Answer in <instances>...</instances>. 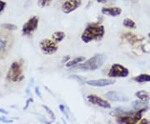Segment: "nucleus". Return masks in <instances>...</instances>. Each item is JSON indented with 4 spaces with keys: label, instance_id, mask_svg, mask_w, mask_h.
<instances>
[{
    "label": "nucleus",
    "instance_id": "nucleus-21",
    "mask_svg": "<svg viewBox=\"0 0 150 124\" xmlns=\"http://www.w3.org/2000/svg\"><path fill=\"white\" fill-rule=\"evenodd\" d=\"M1 27L4 28V29H8V30H14L17 29L16 25L12 24H2Z\"/></svg>",
    "mask_w": 150,
    "mask_h": 124
},
{
    "label": "nucleus",
    "instance_id": "nucleus-15",
    "mask_svg": "<svg viewBox=\"0 0 150 124\" xmlns=\"http://www.w3.org/2000/svg\"><path fill=\"white\" fill-rule=\"evenodd\" d=\"M134 81L138 82V83L150 82V75H149V74H140L136 77H134Z\"/></svg>",
    "mask_w": 150,
    "mask_h": 124
},
{
    "label": "nucleus",
    "instance_id": "nucleus-16",
    "mask_svg": "<svg viewBox=\"0 0 150 124\" xmlns=\"http://www.w3.org/2000/svg\"><path fill=\"white\" fill-rule=\"evenodd\" d=\"M124 38L126 39V40H128L129 43L131 44L137 43L138 41H139V38L137 35L132 34V33H127V34H124Z\"/></svg>",
    "mask_w": 150,
    "mask_h": 124
},
{
    "label": "nucleus",
    "instance_id": "nucleus-12",
    "mask_svg": "<svg viewBox=\"0 0 150 124\" xmlns=\"http://www.w3.org/2000/svg\"><path fill=\"white\" fill-rule=\"evenodd\" d=\"M105 97L110 101H113V102H128L129 99V97L125 95H123L122 93H119L117 92H107L105 94Z\"/></svg>",
    "mask_w": 150,
    "mask_h": 124
},
{
    "label": "nucleus",
    "instance_id": "nucleus-24",
    "mask_svg": "<svg viewBox=\"0 0 150 124\" xmlns=\"http://www.w3.org/2000/svg\"><path fill=\"white\" fill-rule=\"evenodd\" d=\"M6 6V3L5 2H4V1H2V0H0V12H2V11L4 10V7Z\"/></svg>",
    "mask_w": 150,
    "mask_h": 124
},
{
    "label": "nucleus",
    "instance_id": "nucleus-4",
    "mask_svg": "<svg viewBox=\"0 0 150 124\" xmlns=\"http://www.w3.org/2000/svg\"><path fill=\"white\" fill-rule=\"evenodd\" d=\"M13 44V37L9 33L0 30V59L7 54Z\"/></svg>",
    "mask_w": 150,
    "mask_h": 124
},
{
    "label": "nucleus",
    "instance_id": "nucleus-25",
    "mask_svg": "<svg viewBox=\"0 0 150 124\" xmlns=\"http://www.w3.org/2000/svg\"><path fill=\"white\" fill-rule=\"evenodd\" d=\"M139 123H150V122L149 120H147V119H143V120L140 121Z\"/></svg>",
    "mask_w": 150,
    "mask_h": 124
},
{
    "label": "nucleus",
    "instance_id": "nucleus-1",
    "mask_svg": "<svg viewBox=\"0 0 150 124\" xmlns=\"http://www.w3.org/2000/svg\"><path fill=\"white\" fill-rule=\"evenodd\" d=\"M105 33L104 26L97 23H91L87 25L81 39L84 43H89L93 40H99L103 37Z\"/></svg>",
    "mask_w": 150,
    "mask_h": 124
},
{
    "label": "nucleus",
    "instance_id": "nucleus-10",
    "mask_svg": "<svg viewBox=\"0 0 150 124\" xmlns=\"http://www.w3.org/2000/svg\"><path fill=\"white\" fill-rule=\"evenodd\" d=\"M88 101L92 104H94L97 106H99L103 108H111V105L110 103L108 102L107 101L103 100L99 97H98L96 95H88L87 97Z\"/></svg>",
    "mask_w": 150,
    "mask_h": 124
},
{
    "label": "nucleus",
    "instance_id": "nucleus-11",
    "mask_svg": "<svg viewBox=\"0 0 150 124\" xmlns=\"http://www.w3.org/2000/svg\"><path fill=\"white\" fill-rule=\"evenodd\" d=\"M115 80L113 79H98V80H88L86 81V84L88 86L103 87L113 85L115 83Z\"/></svg>",
    "mask_w": 150,
    "mask_h": 124
},
{
    "label": "nucleus",
    "instance_id": "nucleus-8",
    "mask_svg": "<svg viewBox=\"0 0 150 124\" xmlns=\"http://www.w3.org/2000/svg\"><path fill=\"white\" fill-rule=\"evenodd\" d=\"M38 17L33 16L32 18H30L28 20L25 24L23 27V34L24 35H30L31 34L34 32L36 30V29L38 28Z\"/></svg>",
    "mask_w": 150,
    "mask_h": 124
},
{
    "label": "nucleus",
    "instance_id": "nucleus-28",
    "mask_svg": "<svg viewBox=\"0 0 150 124\" xmlns=\"http://www.w3.org/2000/svg\"><path fill=\"white\" fill-rule=\"evenodd\" d=\"M129 1H133V2H137L138 0H129Z\"/></svg>",
    "mask_w": 150,
    "mask_h": 124
},
{
    "label": "nucleus",
    "instance_id": "nucleus-13",
    "mask_svg": "<svg viewBox=\"0 0 150 124\" xmlns=\"http://www.w3.org/2000/svg\"><path fill=\"white\" fill-rule=\"evenodd\" d=\"M102 14L108 16L116 17L122 14V9L118 7H112V8H103Z\"/></svg>",
    "mask_w": 150,
    "mask_h": 124
},
{
    "label": "nucleus",
    "instance_id": "nucleus-22",
    "mask_svg": "<svg viewBox=\"0 0 150 124\" xmlns=\"http://www.w3.org/2000/svg\"><path fill=\"white\" fill-rule=\"evenodd\" d=\"M43 108H44V109L46 110V112H47V113H48L49 114L50 118L53 119V121H54V120H55V115H54V112H53V111H52V110H51L50 108H48V107H47V106H44V105H43Z\"/></svg>",
    "mask_w": 150,
    "mask_h": 124
},
{
    "label": "nucleus",
    "instance_id": "nucleus-27",
    "mask_svg": "<svg viewBox=\"0 0 150 124\" xmlns=\"http://www.w3.org/2000/svg\"><path fill=\"white\" fill-rule=\"evenodd\" d=\"M97 2H98V3H101V4H103V3H105V2H107V0H96Z\"/></svg>",
    "mask_w": 150,
    "mask_h": 124
},
{
    "label": "nucleus",
    "instance_id": "nucleus-18",
    "mask_svg": "<svg viewBox=\"0 0 150 124\" xmlns=\"http://www.w3.org/2000/svg\"><path fill=\"white\" fill-rule=\"evenodd\" d=\"M65 38V34L62 31H57L54 32L53 34V39L56 43H59L61 42Z\"/></svg>",
    "mask_w": 150,
    "mask_h": 124
},
{
    "label": "nucleus",
    "instance_id": "nucleus-9",
    "mask_svg": "<svg viewBox=\"0 0 150 124\" xmlns=\"http://www.w3.org/2000/svg\"><path fill=\"white\" fill-rule=\"evenodd\" d=\"M82 4V0H67L62 5V9L65 14H69L76 10Z\"/></svg>",
    "mask_w": 150,
    "mask_h": 124
},
{
    "label": "nucleus",
    "instance_id": "nucleus-20",
    "mask_svg": "<svg viewBox=\"0 0 150 124\" xmlns=\"http://www.w3.org/2000/svg\"><path fill=\"white\" fill-rule=\"evenodd\" d=\"M53 2V0H38V4L41 8H44L48 6L51 3Z\"/></svg>",
    "mask_w": 150,
    "mask_h": 124
},
{
    "label": "nucleus",
    "instance_id": "nucleus-7",
    "mask_svg": "<svg viewBox=\"0 0 150 124\" xmlns=\"http://www.w3.org/2000/svg\"><path fill=\"white\" fill-rule=\"evenodd\" d=\"M40 49L44 54H53L58 50V45L54 40L45 39L40 42Z\"/></svg>",
    "mask_w": 150,
    "mask_h": 124
},
{
    "label": "nucleus",
    "instance_id": "nucleus-23",
    "mask_svg": "<svg viewBox=\"0 0 150 124\" xmlns=\"http://www.w3.org/2000/svg\"><path fill=\"white\" fill-rule=\"evenodd\" d=\"M70 78L74 79V80H76V81H79L81 84H84V83H85V81H84V80H83V78H81V77H79V76H72Z\"/></svg>",
    "mask_w": 150,
    "mask_h": 124
},
{
    "label": "nucleus",
    "instance_id": "nucleus-14",
    "mask_svg": "<svg viewBox=\"0 0 150 124\" xmlns=\"http://www.w3.org/2000/svg\"><path fill=\"white\" fill-rule=\"evenodd\" d=\"M135 96L139 99L140 101L144 102H149V100L150 99L149 94L145 91H139L135 93Z\"/></svg>",
    "mask_w": 150,
    "mask_h": 124
},
{
    "label": "nucleus",
    "instance_id": "nucleus-17",
    "mask_svg": "<svg viewBox=\"0 0 150 124\" xmlns=\"http://www.w3.org/2000/svg\"><path fill=\"white\" fill-rule=\"evenodd\" d=\"M84 60H85V57H83V56H81V57H77V58H75L74 59L69 61V62L66 64V66H67V67H73V66H75L76 65H79V63L84 61Z\"/></svg>",
    "mask_w": 150,
    "mask_h": 124
},
{
    "label": "nucleus",
    "instance_id": "nucleus-19",
    "mask_svg": "<svg viewBox=\"0 0 150 124\" xmlns=\"http://www.w3.org/2000/svg\"><path fill=\"white\" fill-rule=\"evenodd\" d=\"M123 26L129 29H136V23L131 19H125L123 22Z\"/></svg>",
    "mask_w": 150,
    "mask_h": 124
},
{
    "label": "nucleus",
    "instance_id": "nucleus-29",
    "mask_svg": "<svg viewBox=\"0 0 150 124\" xmlns=\"http://www.w3.org/2000/svg\"><path fill=\"white\" fill-rule=\"evenodd\" d=\"M149 38L150 39V33H149Z\"/></svg>",
    "mask_w": 150,
    "mask_h": 124
},
{
    "label": "nucleus",
    "instance_id": "nucleus-26",
    "mask_svg": "<svg viewBox=\"0 0 150 124\" xmlns=\"http://www.w3.org/2000/svg\"><path fill=\"white\" fill-rule=\"evenodd\" d=\"M38 90H39V89H38V87H36V93H37V95H38L39 97L42 98V95H41V93H40V92H39Z\"/></svg>",
    "mask_w": 150,
    "mask_h": 124
},
{
    "label": "nucleus",
    "instance_id": "nucleus-2",
    "mask_svg": "<svg viewBox=\"0 0 150 124\" xmlns=\"http://www.w3.org/2000/svg\"><path fill=\"white\" fill-rule=\"evenodd\" d=\"M105 60H106V56L104 54H97L85 61L83 64L73 66V67H76L78 69L84 70H95L99 69L103 65Z\"/></svg>",
    "mask_w": 150,
    "mask_h": 124
},
{
    "label": "nucleus",
    "instance_id": "nucleus-5",
    "mask_svg": "<svg viewBox=\"0 0 150 124\" xmlns=\"http://www.w3.org/2000/svg\"><path fill=\"white\" fill-rule=\"evenodd\" d=\"M22 71H23L22 61H14L13 63H12L9 70L8 71L7 80L10 82H17V81H20Z\"/></svg>",
    "mask_w": 150,
    "mask_h": 124
},
{
    "label": "nucleus",
    "instance_id": "nucleus-6",
    "mask_svg": "<svg viewBox=\"0 0 150 124\" xmlns=\"http://www.w3.org/2000/svg\"><path fill=\"white\" fill-rule=\"evenodd\" d=\"M129 70L120 64H114L111 66L110 70L108 73V76L110 78L116 77H127L129 76Z\"/></svg>",
    "mask_w": 150,
    "mask_h": 124
},
{
    "label": "nucleus",
    "instance_id": "nucleus-3",
    "mask_svg": "<svg viewBox=\"0 0 150 124\" xmlns=\"http://www.w3.org/2000/svg\"><path fill=\"white\" fill-rule=\"evenodd\" d=\"M146 108H142L139 109L134 113H130V112H126L124 113L118 115V118L116 119L117 123H137L142 119L143 117V113L146 112Z\"/></svg>",
    "mask_w": 150,
    "mask_h": 124
}]
</instances>
